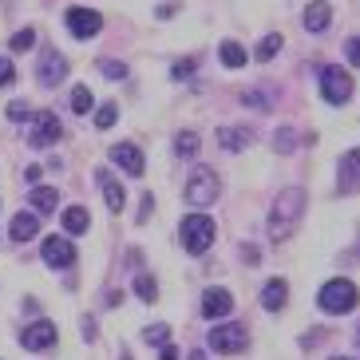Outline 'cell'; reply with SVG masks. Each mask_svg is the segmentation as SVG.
Wrapping results in <instances>:
<instances>
[{
	"mask_svg": "<svg viewBox=\"0 0 360 360\" xmlns=\"http://www.w3.org/2000/svg\"><path fill=\"white\" fill-rule=\"evenodd\" d=\"M96 182L103 186V198H107V210H111V214H119L123 206H127V191H123V182H119L111 170H99Z\"/></svg>",
	"mask_w": 360,
	"mask_h": 360,
	"instance_id": "obj_15",
	"label": "cell"
},
{
	"mask_svg": "<svg viewBox=\"0 0 360 360\" xmlns=\"http://www.w3.org/2000/svg\"><path fill=\"white\" fill-rule=\"evenodd\" d=\"M182 194H186V202H191L194 210L210 206V202L222 194V179H218V170H214V167H194L191 179H186V186H182Z\"/></svg>",
	"mask_w": 360,
	"mask_h": 360,
	"instance_id": "obj_4",
	"label": "cell"
},
{
	"mask_svg": "<svg viewBox=\"0 0 360 360\" xmlns=\"http://www.w3.org/2000/svg\"><path fill=\"white\" fill-rule=\"evenodd\" d=\"M36 230H40V214L36 210H28V214H16L12 218V226H8V233H12V242H28V238H36Z\"/></svg>",
	"mask_w": 360,
	"mask_h": 360,
	"instance_id": "obj_19",
	"label": "cell"
},
{
	"mask_svg": "<svg viewBox=\"0 0 360 360\" xmlns=\"http://www.w3.org/2000/svg\"><path fill=\"white\" fill-rule=\"evenodd\" d=\"M186 360H206V352H202V349H194V352H191V356H186Z\"/></svg>",
	"mask_w": 360,
	"mask_h": 360,
	"instance_id": "obj_39",
	"label": "cell"
},
{
	"mask_svg": "<svg viewBox=\"0 0 360 360\" xmlns=\"http://www.w3.org/2000/svg\"><path fill=\"white\" fill-rule=\"evenodd\" d=\"M64 24L75 40H91V36H99V28H103V16H99L96 8H68Z\"/></svg>",
	"mask_w": 360,
	"mask_h": 360,
	"instance_id": "obj_8",
	"label": "cell"
},
{
	"mask_svg": "<svg viewBox=\"0 0 360 360\" xmlns=\"http://www.w3.org/2000/svg\"><path fill=\"white\" fill-rule=\"evenodd\" d=\"M218 56H222L226 68H245V60H250V52H245L238 40H226L222 48H218Z\"/></svg>",
	"mask_w": 360,
	"mask_h": 360,
	"instance_id": "obj_22",
	"label": "cell"
},
{
	"mask_svg": "<svg viewBox=\"0 0 360 360\" xmlns=\"http://www.w3.org/2000/svg\"><path fill=\"white\" fill-rule=\"evenodd\" d=\"M60 222H64V233H87L91 214H87V206H68V210L60 214Z\"/></svg>",
	"mask_w": 360,
	"mask_h": 360,
	"instance_id": "obj_21",
	"label": "cell"
},
{
	"mask_svg": "<svg viewBox=\"0 0 360 360\" xmlns=\"http://www.w3.org/2000/svg\"><path fill=\"white\" fill-rule=\"evenodd\" d=\"M360 301V289L352 285L349 277H333V281H325L317 293V309L325 313V317H345V313H352Z\"/></svg>",
	"mask_w": 360,
	"mask_h": 360,
	"instance_id": "obj_2",
	"label": "cell"
},
{
	"mask_svg": "<svg viewBox=\"0 0 360 360\" xmlns=\"http://www.w3.org/2000/svg\"><path fill=\"white\" fill-rule=\"evenodd\" d=\"M198 143L202 139L194 135V131H179V135H174V155H179V159H194V155H198Z\"/></svg>",
	"mask_w": 360,
	"mask_h": 360,
	"instance_id": "obj_23",
	"label": "cell"
},
{
	"mask_svg": "<svg viewBox=\"0 0 360 360\" xmlns=\"http://www.w3.org/2000/svg\"><path fill=\"white\" fill-rule=\"evenodd\" d=\"M40 257H44V265H52V269H72V265H75L72 233H52V238H44Z\"/></svg>",
	"mask_w": 360,
	"mask_h": 360,
	"instance_id": "obj_7",
	"label": "cell"
},
{
	"mask_svg": "<svg viewBox=\"0 0 360 360\" xmlns=\"http://www.w3.org/2000/svg\"><path fill=\"white\" fill-rule=\"evenodd\" d=\"M333 360H356V356H333Z\"/></svg>",
	"mask_w": 360,
	"mask_h": 360,
	"instance_id": "obj_41",
	"label": "cell"
},
{
	"mask_svg": "<svg viewBox=\"0 0 360 360\" xmlns=\"http://www.w3.org/2000/svg\"><path fill=\"white\" fill-rule=\"evenodd\" d=\"M214 218L210 214H186L182 218V230H179V238H182V250L191 257H202L206 250L214 245Z\"/></svg>",
	"mask_w": 360,
	"mask_h": 360,
	"instance_id": "obj_3",
	"label": "cell"
},
{
	"mask_svg": "<svg viewBox=\"0 0 360 360\" xmlns=\"http://www.w3.org/2000/svg\"><path fill=\"white\" fill-rule=\"evenodd\" d=\"M305 206H309L305 186H285V191L274 198V206H269V238H274V242H285L289 233L301 226Z\"/></svg>",
	"mask_w": 360,
	"mask_h": 360,
	"instance_id": "obj_1",
	"label": "cell"
},
{
	"mask_svg": "<svg viewBox=\"0 0 360 360\" xmlns=\"http://www.w3.org/2000/svg\"><path fill=\"white\" fill-rule=\"evenodd\" d=\"M96 107V96H91V87H72V111L75 115H87Z\"/></svg>",
	"mask_w": 360,
	"mask_h": 360,
	"instance_id": "obj_27",
	"label": "cell"
},
{
	"mask_svg": "<svg viewBox=\"0 0 360 360\" xmlns=\"http://www.w3.org/2000/svg\"><path fill=\"white\" fill-rule=\"evenodd\" d=\"M250 143H254V127H222V131H218V147L230 150V155L245 150Z\"/></svg>",
	"mask_w": 360,
	"mask_h": 360,
	"instance_id": "obj_17",
	"label": "cell"
},
{
	"mask_svg": "<svg viewBox=\"0 0 360 360\" xmlns=\"http://www.w3.org/2000/svg\"><path fill=\"white\" fill-rule=\"evenodd\" d=\"M245 340H250V333H245V325H214L210 337H206V345H210L214 352H222V356H233V352L245 349Z\"/></svg>",
	"mask_w": 360,
	"mask_h": 360,
	"instance_id": "obj_6",
	"label": "cell"
},
{
	"mask_svg": "<svg viewBox=\"0 0 360 360\" xmlns=\"http://www.w3.org/2000/svg\"><path fill=\"white\" fill-rule=\"evenodd\" d=\"M194 72V60H186V64H174V79H182V75Z\"/></svg>",
	"mask_w": 360,
	"mask_h": 360,
	"instance_id": "obj_37",
	"label": "cell"
},
{
	"mask_svg": "<svg viewBox=\"0 0 360 360\" xmlns=\"http://www.w3.org/2000/svg\"><path fill=\"white\" fill-rule=\"evenodd\" d=\"M12 79H16V68L8 56H0V87H12Z\"/></svg>",
	"mask_w": 360,
	"mask_h": 360,
	"instance_id": "obj_34",
	"label": "cell"
},
{
	"mask_svg": "<svg viewBox=\"0 0 360 360\" xmlns=\"http://www.w3.org/2000/svg\"><path fill=\"white\" fill-rule=\"evenodd\" d=\"M293 143H297V135H293L289 127H281V131L274 135V147L281 150V155H289V150H293Z\"/></svg>",
	"mask_w": 360,
	"mask_h": 360,
	"instance_id": "obj_32",
	"label": "cell"
},
{
	"mask_svg": "<svg viewBox=\"0 0 360 360\" xmlns=\"http://www.w3.org/2000/svg\"><path fill=\"white\" fill-rule=\"evenodd\" d=\"M150 214H155V198H150V194H143V206H139V222H147Z\"/></svg>",
	"mask_w": 360,
	"mask_h": 360,
	"instance_id": "obj_36",
	"label": "cell"
},
{
	"mask_svg": "<svg viewBox=\"0 0 360 360\" xmlns=\"http://www.w3.org/2000/svg\"><path fill=\"white\" fill-rule=\"evenodd\" d=\"M115 119H119V103L96 107V127H99V131H111V127H115Z\"/></svg>",
	"mask_w": 360,
	"mask_h": 360,
	"instance_id": "obj_29",
	"label": "cell"
},
{
	"mask_svg": "<svg viewBox=\"0 0 360 360\" xmlns=\"http://www.w3.org/2000/svg\"><path fill=\"white\" fill-rule=\"evenodd\" d=\"M285 301H289V285H285V277H274V281H265V289H262V309L277 313V309H285Z\"/></svg>",
	"mask_w": 360,
	"mask_h": 360,
	"instance_id": "obj_18",
	"label": "cell"
},
{
	"mask_svg": "<svg viewBox=\"0 0 360 360\" xmlns=\"http://www.w3.org/2000/svg\"><path fill=\"white\" fill-rule=\"evenodd\" d=\"M242 103H245V107H257V111H269V107H274V91L245 87V91H242Z\"/></svg>",
	"mask_w": 360,
	"mask_h": 360,
	"instance_id": "obj_24",
	"label": "cell"
},
{
	"mask_svg": "<svg viewBox=\"0 0 360 360\" xmlns=\"http://www.w3.org/2000/svg\"><path fill=\"white\" fill-rule=\"evenodd\" d=\"M143 337H147V345H167V340H170V325H150Z\"/></svg>",
	"mask_w": 360,
	"mask_h": 360,
	"instance_id": "obj_33",
	"label": "cell"
},
{
	"mask_svg": "<svg viewBox=\"0 0 360 360\" xmlns=\"http://www.w3.org/2000/svg\"><path fill=\"white\" fill-rule=\"evenodd\" d=\"M119 360H131V356H127V352H123V356H119Z\"/></svg>",
	"mask_w": 360,
	"mask_h": 360,
	"instance_id": "obj_42",
	"label": "cell"
},
{
	"mask_svg": "<svg viewBox=\"0 0 360 360\" xmlns=\"http://www.w3.org/2000/svg\"><path fill=\"white\" fill-rule=\"evenodd\" d=\"M4 115H8L12 123H24V119L32 115V107L24 103V99H12V103H8V111H4Z\"/></svg>",
	"mask_w": 360,
	"mask_h": 360,
	"instance_id": "obj_31",
	"label": "cell"
},
{
	"mask_svg": "<svg viewBox=\"0 0 360 360\" xmlns=\"http://www.w3.org/2000/svg\"><path fill=\"white\" fill-rule=\"evenodd\" d=\"M56 337H60V333H56L52 321H32V325L20 333V345H24L28 352H48V349L56 345Z\"/></svg>",
	"mask_w": 360,
	"mask_h": 360,
	"instance_id": "obj_12",
	"label": "cell"
},
{
	"mask_svg": "<svg viewBox=\"0 0 360 360\" xmlns=\"http://www.w3.org/2000/svg\"><path fill=\"white\" fill-rule=\"evenodd\" d=\"M159 360H179V349H170V345H162V352H159Z\"/></svg>",
	"mask_w": 360,
	"mask_h": 360,
	"instance_id": "obj_38",
	"label": "cell"
},
{
	"mask_svg": "<svg viewBox=\"0 0 360 360\" xmlns=\"http://www.w3.org/2000/svg\"><path fill=\"white\" fill-rule=\"evenodd\" d=\"M99 72L107 79H127V64H119V60H99Z\"/></svg>",
	"mask_w": 360,
	"mask_h": 360,
	"instance_id": "obj_30",
	"label": "cell"
},
{
	"mask_svg": "<svg viewBox=\"0 0 360 360\" xmlns=\"http://www.w3.org/2000/svg\"><path fill=\"white\" fill-rule=\"evenodd\" d=\"M337 191L340 194H360V147L345 150L337 162Z\"/></svg>",
	"mask_w": 360,
	"mask_h": 360,
	"instance_id": "obj_10",
	"label": "cell"
},
{
	"mask_svg": "<svg viewBox=\"0 0 360 360\" xmlns=\"http://www.w3.org/2000/svg\"><path fill=\"white\" fill-rule=\"evenodd\" d=\"M36 79H40V87H60L68 79V60L56 48H48L40 56V64H36Z\"/></svg>",
	"mask_w": 360,
	"mask_h": 360,
	"instance_id": "obj_11",
	"label": "cell"
},
{
	"mask_svg": "<svg viewBox=\"0 0 360 360\" xmlns=\"http://www.w3.org/2000/svg\"><path fill=\"white\" fill-rule=\"evenodd\" d=\"M111 162H115L123 174H131V179H139V174L147 170V162H143V150H139L135 143H115V147H111Z\"/></svg>",
	"mask_w": 360,
	"mask_h": 360,
	"instance_id": "obj_14",
	"label": "cell"
},
{
	"mask_svg": "<svg viewBox=\"0 0 360 360\" xmlns=\"http://www.w3.org/2000/svg\"><path fill=\"white\" fill-rule=\"evenodd\" d=\"M345 56H349L352 68H360V36H352V40L345 44Z\"/></svg>",
	"mask_w": 360,
	"mask_h": 360,
	"instance_id": "obj_35",
	"label": "cell"
},
{
	"mask_svg": "<svg viewBox=\"0 0 360 360\" xmlns=\"http://www.w3.org/2000/svg\"><path fill=\"white\" fill-rule=\"evenodd\" d=\"M321 96H325V103H349L352 99V75L345 72L340 64H325L321 68Z\"/></svg>",
	"mask_w": 360,
	"mask_h": 360,
	"instance_id": "obj_5",
	"label": "cell"
},
{
	"mask_svg": "<svg viewBox=\"0 0 360 360\" xmlns=\"http://www.w3.org/2000/svg\"><path fill=\"white\" fill-rule=\"evenodd\" d=\"M281 48H285V40H281V32H265L262 36V44H257V60H274L277 52H281Z\"/></svg>",
	"mask_w": 360,
	"mask_h": 360,
	"instance_id": "obj_25",
	"label": "cell"
},
{
	"mask_svg": "<svg viewBox=\"0 0 360 360\" xmlns=\"http://www.w3.org/2000/svg\"><path fill=\"white\" fill-rule=\"evenodd\" d=\"M60 135H64V127H60V119L52 115V111H40V115L32 119V131H28V147H52V143H60Z\"/></svg>",
	"mask_w": 360,
	"mask_h": 360,
	"instance_id": "obj_9",
	"label": "cell"
},
{
	"mask_svg": "<svg viewBox=\"0 0 360 360\" xmlns=\"http://www.w3.org/2000/svg\"><path fill=\"white\" fill-rule=\"evenodd\" d=\"M135 293H139V301H159V281H155V277L150 274H139L135 277Z\"/></svg>",
	"mask_w": 360,
	"mask_h": 360,
	"instance_id": "obj_26",
	"label": "cell"
},
{
	"mask_svg": "<svg viewBox=\"0 0 360 360\" xmlns=\"http://www.w3.org/2000/svg\"><path fill=\"white\" fill-rule=\"evenodd\" d=\"M230 313H233V297H230V289L210 285L206 293H202V317H210V321H226Z\"/></svg>",
	"mask_w": 360,
	"mask_h": 360,
	"instance_id": "obj_13",
	"label": "cell"
},
{
	"mask_svg": "<svg viewBox=\"0 0 360 360\" xmlns=\"http://www.w3.org/2000/svg\"><path fill=\"white\" fill-rule=\"evenodd\" d=\"M28 48H36V28H20L8 36V52H28Z\"/></svg>",
	"mask_w": 360,
	"mask_h": 360,
	"instance_id": "obj_28",
	"label": "cell"
},
{
	"mask_svg": "<svg viewBox=\"0 0 360 360\" xmlns=\"http://www.w3.org/2000/svg\"><path fill=\"white\" fill-rule=\"evenodd\" d=\"M356 349H360V325H356Z\"/></svg>",
	"mask_w": 360,
	"mask_h": 360,
	"instance_id": "obj_40",
	"label": "cell"
},
{
	"mask_svg": "<svg viewBox=\"0 0 360 360\" xmlns=\"http://www.w3.org/2000/svg\"><path fill=\"white\" fill-rule=\"evenodd\" d=\"M301 20H305V32L321 36L328 24H333V8H328L325 0H309V8H305V16H301Z\"/></svg>",
	"mask_w": 360,
	"mask_h": 360,
	"instance_id": "obj_16",
	"label": "cell"
},
{
	"mask_svg": "<svg viewBox=\"0 0 360 360\" xmlns=\"http://www.w3.org/2000/svg\"><path fill=\"white\" fill-rule=\"evenodd\" d=\"M28 206H32L36 214H52L56 206H60V191H56V186H32V191H28Z\"/></svg>",
	"mask_w": 360,
	"mask_h": 360,
	"instance_id": "obj_20",
	"label": "cell"
}]
</instances>
